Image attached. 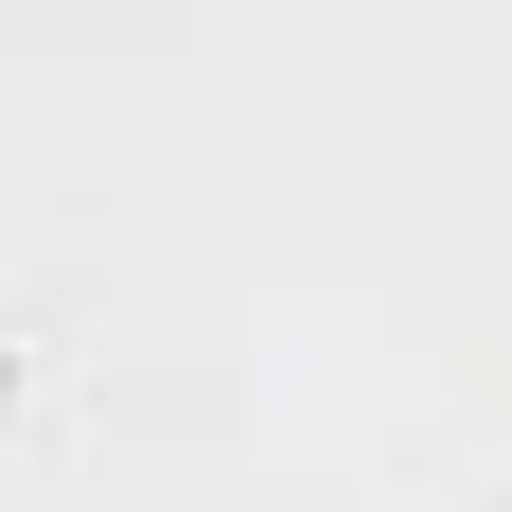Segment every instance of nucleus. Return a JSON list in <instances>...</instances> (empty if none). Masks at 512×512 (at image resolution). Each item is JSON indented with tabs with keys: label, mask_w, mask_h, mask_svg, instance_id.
<instances>
[]
</instances>
